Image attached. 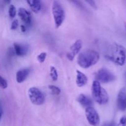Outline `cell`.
<instances>
[{
  "label": "cell",
  "mask_w": 126,
  "mask_h": 126,
  "mask_svg": "<svg viewBox=\"0 0 126 126\" xmlns=\"http://www.w3.org/2000/svg\"><path fill=\"white\" fill-rule=\"evenodd\" d=\"M105 57L116 65L123 66L126 62V49L123 46L114 43L110 46L109 52Z\"/></svg>",
  "instance_id": "1"
},
{
  "label": "cell",
  "mask_w": 126,
  "mask_h": 126,
  "mask_svg": "<svg viewBox=\"0 0 126 126\" xmlns=\"http://www.w3.org/2000/svg\"><path fill=\"white\" fill-rule=\"evenodd\" d=\"M100 55L97 51L92 49H87L79 54L78 63L82 68H88L95 65L98 62Z\"/></svg>",
  "instance_id": "2"
},
{
  "label": "cell",
  "mask_w": 126,
  "mask_h": 126,
  "mask_svg": "<svg viewBox=\"0 0 126 126\" xmlns=\"http://www.w3.org/2000/svg\"><path fill=\"white\" fill-rule=\"evenodd\" d=\"M92 94L94 100L99 105H105L108 103L109 96L104 88L101 86L98 81H94L92 85Z\"/></svg>",
  "instance_id": "3"
},
{
  "label": "cell",
  "mask_w": 126,
  "mask_h": 126,
  "mask_svg": "<svg viewBox=\"0 0 126 126\" xmlns=\"http://www.w3.org/2000/svg\"><path fill=\"white\" fill-rule=\"evenodd\" d=\"M52 12L54 16V22L56 28H59L63 22L65 17V13L61 3L57 1L53 2L52 6Z\"/></svg>",
  "instance_id": "4"
},
{
  "label": "cell",
  "mask_w": 126,
  "mask_h": 126,
  "mask_svg": "<svg viewBox=\"0 0 126 126\" xmlns=\"http://www.w3.org/2000/svg\"><path fill=\"white\" fill-rule=\"evenodd\" d=\"M28 96L31 102L35 105H42L45 101L44 94L37 87H32L30 88L28 90Z\"/></svg>",
  "instance_id": "5"
},
{
  "label": "cell",
  "mask_w": 126,
  "mask_h": 126,
  "mask_svg": "<svg viewBox=\"0 0 126 126\" xmlns=\"http://www.w3.org/2000/svg\"><path fill=\"white\" fill-rule=\"evenodd\" d=\"M96 81L102 83H108L114 81L116 76L111 71L107 68H101L95 74Z\"/></svg>",
  "instance_id": "6"
},
{
  "label": "cell",
  "mask_w": 126,
  "mask_h": 126,
  "mask_svg": "<svg viewBox=\"0 0 126 126\" xmlns=\"http://www.w3.org/2000/svg\"><path fill=\"white\" fill-rule=\"evenodd\" d=\"M86 119L90 124L92 126H98L100 123V119L97 111L93 107H90L86 108L85 110Z\"/></svg>",
  "instance_id": "7"
},
{
  "label": "cell",
  "mask_w": 126,
  "mask_h": 126,
  "mask_svg": "<svg viewBox=\"0 0 126 126\" xmlns=\"http://www.w3.org/2000/svg\"><path fill=\"white\" fill-rule=\"evenodd\" d=\"M82 47V43L81 40L78 39V40L76 41L70 47V51L66 54V58L70 61H73L76 55L79 52Z\"/></svg>",
  "instance_id": "8"
},
{
  "label": "cell",
  "mask_w": 126,
  "mask_h": 126,
  "mask_svg": "<svg viewBox=\"0 0 126 126\" xmlns=\"http://www.w3.org/2000/svg\"><path fill=\"white\" fill-rule=\"evenodd\" d=\"M117 107L120 111L126 110V89L125 87L121 89L117 97Z\"/></svg>",
  "instance_id": "9"
},
{
  "label": "cell",
  "mask_w": 126,
  "mask_h": 126,
  "mask_svg": "<svg viewBox=\"0 0 126 126\" xmlns=\"http://www.w3.org/2000/svg\"><path fill=\"white\" fill-rule=\"evenodd\" d=\"M18 15L25 24L27 25H30L32 24V16L30 12L26 9L20 7L18 9Z\"/></svg>",
  "instance_id": "10"
},
{
  "label": "cell",
  "mask_w": 126,
  "mask_h": 126,
  "mask_svg": "<svg viewBox=\"0 0 126 126\" xmlns=\"http://www.w3.org/2000/svg\"><path fill=\"white\" fill-rule=\"evenodd\" d=\"M30 70L28 68L20 69L16 73V81L18 83H22L24 82L29 75Z\"/></svg>",
  "instance_id": "11"
},
{
  "label": "cell",
  "mask_w": 126,
  "mask_h": 126,
  "mask_svg": "<svg viewBox=\"0 0 126 126\" xmlns=\"http://www.w3.org/2000/svg\"><path fill=\"white\" fill-rule=\"evenodd\" d=\"M14 50L15 54L18 56H23L27 54L28 50V46L24 44H19V43H14Z\"/></svg>",
  "instance_id": "12"
},
{
  "label": "cell",
  "mask_w": 126,
  "mask_h": 126,
  "mask_svg": "<svg viewBox=\"0 0 126 126\" xmlns=\"http://www.w3.org/2000/svg\"><path fill=\"white\" fill-rule=\"evenodd\" d=\"M76 100L80 103V105L82 106V107H85V108H88L92 106V101L91 98L89 97H87L86 95L81 94L78 95L77 97Z\"/></svg>",
  "instance_id": "13"
},
{
  "label": "cell",
  "mask_w": 126,
  "mask_h": 126,
  "mask_svg": "<svg viewBox=\"0 0 126 126\" xmlns=\"http://www.w3.org/2000/svg\"><path fill=\"white\" fill-rule=\"evenodd\" d=\"M88 79L87 76L79 70H76V83L78 87H81L84 86L87 82Z\"/></svg>",
  "instance_id": "14"
},
{
  "label": "cell",
  "mask_w": 126,
  "mask_h": 126,
  "mask_svg": "<svg viewBox=\"0 0 126 126\" xmlns=\"http://www.w3.org/2000/svg\"><path fill=\"white\" fill-rule=\"evenodd\" d=\"M27 2L30 7L31 9L34 13H38L41 9V2L39 0H32L27 1Z\"/></svg>",
  "instance_id": "15"
},
{
  "label": "cell",
  "mask_w": 126,
  "mask_h": 126,
  "mask_svg": "<svg viewBox=\"0 0 126 126\" xmlns=\"http://www.w3.org/2000/svg\"><path fill=\"white\" fill-rule=\"evenodd\" d=\"M50 76L52 79L54 81H56L58 79V73L57 69L54 66H50Z\"/></svg>",
  "instance_id": "16"
},
{
  "label": "cell",
  "mask_w": 126,
  "mask_h": 126,
  "mask_svg": "<svg viewBox=\"0 0 126 126\" xmlns=\"http://www.w3.org/2000/svg\"><path fill=\"white\" fill-rule=\"evenodd\" d=\"M49 89L51 91L52 94L54 95H59L61 92V90L59 87L57 86H54V85H50L49 86Z\"/></svg>",
  "instance_id": "17"
},
{
  "label": "cell",
  "mask_w": 126,
  "mask_h": 126,
  "mask_svg": "<svg viewBox=\"0 0 126 126\" xmlns=\"http://www.w3.org/2000/svg\"><path fill=\"white\" fill-rule=\"evenodd\" d=\"M16 13H17V11H16V7L12 4L10 5L9 8V15L10 17L11 18L15 17Z\"/></svg>",
  "instance_id": "18"
},
{
  "label": "cell",
  "mask_w": 126,
  "mask_h": 126,
  "mask_svg": "<svg viewBox=\"0 0 126 126\" xmlns=\"http://www.w3.org/2000/svg\"><path fill=\"white\" fill-rule=\"evenodd\" d=\"M47 57V53L46 52H41V54H39V55L37 56V60L39 62V63H42L44 62L46 60V58Z\"/></svg>",
  "instance_id": "19"
},
{
  "label": "cell",
  "mask_w": 126,
  "mask_h": 126,
  "mask_svg": "<svg viewBox=\"0 0 126 126\" xmlns=\"http://www.w3.org/2000/svg\"><path fill=\"white\" fill-rule=\"evenodd\" d=\"M0 87L2 89H6L7 87V82L3 77L0 76Z\"/></svg>",
  "instance_id": "20"
},
{
  "label": "cell",
  "mask_w": 126,
  "mask_h": 126,
  "mask_svg": "<svg viewBox=\"0 0 126 126\" xmlns=\"http://www.w3.org/2000/svg\"><path fill=\"white\" fill-rule=\"evenodd\" d=\"M118 126H126V116H123L119 120Z\"/></svg>",
  "instance_id": "21"
},
{
  "label": "cell",
  "mask_w": 126,
  "mask_h": 126,
  "mask_svg": "<svg viewBox=\"0 0 126 126\" xmlns=\"http://www.w3.org/2000/svg\"><path fill=\"white\" fill-rule=\"evenodd\" d=\"M18 26V22L17 19L14 20L12 21V23H11V30H16L17 29V27Z\"/></svg>",
  "instance_id": "22"
},
{
  "label": "cell",
  "mask_w": 126,
  "mask_h": 126,
  "mask_svg": "<svg viewBox=\"0 0 126 126\" xmlns=\"http://www.w3.org/2000/svg\"><path fill=\"white\" fill-rule=\"evenodd\" d=\"M102 126H117L115 122L114 121H110L107 122V123H104V124L102 125Z\"/></svg>",
  "instance_id": "23"
},
{
  "label": "cell",
  "mask_w": 126,
  "mask_h": 126,
  "mask_svg": "<svg viewBox=\"0 0 126 126\" xmlns=\"http://www.w3.org/2000/svg\"><path fill=\"white\" fill-rule=\"evenodd\" d=\"M86 2H87V3H88V4H89L90 6H91V7H93V8L97 9V5H96L95 1H86Z\"/></svg>",
  "instance_id": "24"
},
{
  "label": "cell",
  "mask_w": 126,
  "mask_h": 126,
  "mask_svg": "<svg viewBox=\"0 0 126 126\" xmlns=\"http://www.w3.org/2000/svg\"><path fill=\"white\" fill-rule=\"evenodd\" d=\"M20 28L21 31H22V32H25L26 30H27V28H26L25 25H22L20 26Z\"/></svg>",
  "instance_id": "25"
},
{
  "label": "cell",
  "mask_w": 126,
  "mask_h": 126,
  "mask_svg": "<svg viewBox=\"0 0 126 126\" xmlns=\"http://www.w3.org/2000/svg\"><path fill=\"white\" fill-rule=\"evenodd\" d=\"M2 108L0 107V120H1V118L2 116Z\"/></svg>",
  "instance_id": "26"
},
{
  "label": "cell",
  "mask_w": 126,
  "mask_h": 126,
  "mask_svg": "<svg viewBox=\"0 0 126 126\" xmlns=\"http://www.w3.org/2000/svg\"><path fill=\"white\" fill-rule=\"evenodd\" d=\"M125 28H126V24H125Z\"/></svg>",
  "instance_id": "27"
}]
</instances>
